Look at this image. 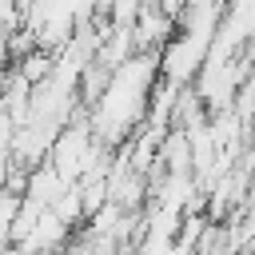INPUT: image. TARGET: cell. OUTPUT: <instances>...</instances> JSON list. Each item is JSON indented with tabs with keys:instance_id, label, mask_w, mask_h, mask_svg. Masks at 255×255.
<instances>
[{
	"instance_id": "7a4b0ae2",
	"label": "cell",
	"mask_w": 255,
	"mask_h": 255,
	"mask_svg": "<svg viewBox=\"0 0 255 255\" xmlns=\"http://www.w3.org/2000/svg\"><path fill=\"white\" fill-rule=\"evenodd\" d=\"M167 32H171V16H163V12H155V8H143L139 24H135L139 44H159V40H167Z\"/></svg>"
},
{
	"instance_id": "6da1fadb",
	"label": "cell",
	"mask_w": 255,
	"mask_h": 255,
	"mask_svg": "<svg viewBox=\"0 0 255 255\" xmlns=\"http://www.w3.org/2000/svg\"><path fill=\"white\" fill-rule=\"evenodd\" d=\"M155 68L159 64L151 56H135V60H124V68L112 72V80L104 84V96L96 104V135L104 143H116L143 116L147 96L155 88Z\"/></svg>"
}]
</instances>
